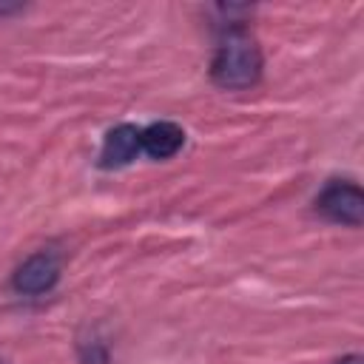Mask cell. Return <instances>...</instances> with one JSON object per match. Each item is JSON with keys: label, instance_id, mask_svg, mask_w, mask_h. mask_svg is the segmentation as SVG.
<instances>
[{"label": "cell", "instance_id": "obj_5", "mask_svg": "<svg viewBox=\"0 0 364 364\" xmlns=\"http://www.w3.org/2000/svg\"><path fill=\"white\" fill-rule=\"evenodd\" d=\"M139 142H142V151L148 156L168 159L185 145V131H182V125L162 119V122H151L148 128H142L139 131Z\"/></svg>", "mask_w": 364, "mask_h": 364}, {"label": "cell", "instance_id": "obj_3", "mask_svg": "<svg viewBox=\"0 0 364 364\" xmlns=\"http://www.w3.org/2000/svg\"><path fill=\"white\" fill-rule=\"evenodd\" d=\"M60 282V259L51 250H40L28 256L11 276V287L26 296H40L48 293Z\"/></svg>", "mask_w": 364, "mask_h": 364}, {"label": "cell", "instance_id": "obj_2", "mask_svg": "<svg viewBox=\"0 0 364 364\" xmlns=\"http://www.w3.org/2000/svg\"><path fill=\"white\" fill-rule=\"evenodd\" d=\"M316 210L336 222V225H347V228H358L364 222V193L358 185L353 182H330L318 199H316Z\"/></svg>", "mask_w": 364, "mask_h": 364}, {"label": "cell", "instance_id": "obj_8", "mask_svg": "<svg viewBox=\"0 0 364 364\" xmlns=\"http://www.w3.org/2000/svg\"><path fill=\"white\" fill-rule=\"evenodd\" d=\"M0 364H3V361H0Z\"/></svg>", "mask_w": 364, "mask_h": 364}, {"label": "cell", "instance_id": "obj_1", "mask_svg": "<svg viewBox=\"0 0 364 364\" xmlns=\"http://www.w3.org/2000/svg\"><path fill=\"white\" fill-rule=\"evenodd\" d=\"M210 77L219 88H250L259 82L262 77V48L256 43V37L242 28V26H230L219 46L216 54L210 60Z\"/></svg>", "mask_w": 364, "mask_h": 364}, {"label": "cell", "instance_id": "obj_7", "mask_svg": "<svg viewBox=\"0 0 364 364\" xmlns=\"http://www.w3.org/2000/svg\"><path fill=\"white\" fill-rule=\"evenodd\" d=\"M336 364H361V358H358V355H344V358L336 361Z\"/></svg>", "mask_w": 364, "mask_h": 364}, {"label": "cell", "instance_id": "obj_6", "mask_svg": "<svg viewBox=\"0 0 364 364\" xmlns=\"http://www.w3.org/2000/svg\"><path fill=\"white\" fill-rule=\"evenodd\" d=\"M77 355H80V364H111L108 344L102 338H97V336L80 338L77 341Z\"/></svg>", "mask_w": 364, "mask_h": 364}, {"label": "cell", "instance_id": "obj_4", "mask_svg": "<svg viewBox=\"0 0 364 364\" xmlns=\"http://www.w3.org/2000/svg\"><path fill=\"white\" fill-rule=\"evenodd\" d=\"M142 151V142H139V128L136 125H117L105 134V142H102V151H100V165L102 168H122L128 165L136 154Z\"/></svg>", "mask_w": 364, "mask_h": 364}]
</instances>
